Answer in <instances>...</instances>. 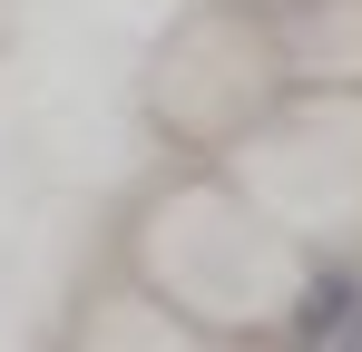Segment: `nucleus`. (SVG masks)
<instances>
[{"instance_id":"2","label":"nucleus","mask_w":362,"mask_h":352,"mask_svg":"<svg viewBox=\"0 0 362 352\" xmlns=\"http://www.w3.org/2000/svg\"><path fill=\"white\" fill-rule=\"evenodd\" d=\"M294 49L274 0H196L137 69V117L167 157H226L245 127L284 108Z\"/></svg>"},{"instance_id":"7","label":"nucleus","mask_w":362,"mask_h":352,"mask_svg":"<svg viewBox=\"0 0 362 352\" xmlns=\"http://www.w3.org/2000/svg\"><path fill=\"white\" fill-rule=\"evenodd\" d=\"M274 10H284V0H274Z\"/></svg>"},{"instance_id":"1","label":"nucleus","mask_w":362,"mask_h":352,"mask_svg":"<svg viewBox=\"0 0 362 352\" xmlns=\"http://www.w3.org/2000/svg\"><path fill=\"white\" fill-rule=\"evenodd\" d=\"M118 254L177 313H196L206 343L294 333L313 313V245H294L216 157H177L167 176H147L118 216Z\"/></svg>"},{"instance_id":"3","label":"nucleus","mask_w":362,"mask_h":352,"mask_svg":"<svg viewBox=\"0 0 362 352\" xmlns=\"http://www.w3.org/2000/svg\"><path fill=\"white\" fill-rule=\"evenodd\" d=\"M216 167L235 176L294 245H313V254L362 245V88L294 78L284 108L264 117V127H245Z\"/></svg>"},{"instance_id":"4","label":"nucleus","mask_w":362,"mask_h":352,"mask_svg":"<svg viewBox=\"0 0 362 352\" xmlns=\"http://www.w3.org/2000/svg\"><path fill=\"white\" fill-rule=\"evenodd\" d=\"M59 343H167L177 352V343H206V333H196V313H177V303L118 254V284H78L69 293Z\"/></svg>"},{"instance_id":"6","label":"nucleus","mask_w":362,"mask_h":352,"mask_svg":"<svg viewBox=\"0 0 362 352\" xmlns=\"http://www.w3.org/2000/svg\"><path fill=\"white\" fill-rule=\"evenodd\" d=\"M10 20H20V0H0V40H10Z\"/></svg>"},{"instance_id":"5","label":"nucleus","mask_w":362,"mask_h":352,"mask_svg":"<svg viewBox=\"0 0 362 352\" xmlns=\"http://www.w3.org/2000/svg\"><path fill=\"white\" fill-rule=\"evenodd\" d=\"M284 49L313 88H362V0H284Z\"/></svg>"}]
</instances>
